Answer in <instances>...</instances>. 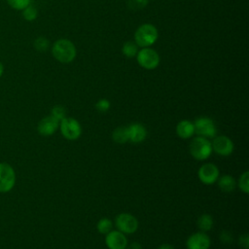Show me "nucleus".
<instances>
[{
    "label": "nucleus",
    "mask_w": 249,
    "mask_h": 249,
    "mask_svg": "<svg viewBox=\"0 0 249 249\" xmlns=\"http://www.w3.org/2000/svg\"><path fill=\"white\" fill-rule=\"evenodd\" d=\"M158 37L159 33L155 25L151 23H143L134 33V42L140 48H147L155 44Z\"/></svg>",
    "instance_id": "nucleus-2"
},
{
    "label": "nucleus",
    "mask_w": 249,
    "mask_h": 249,
    "mask_svg": "<svg viewBox=\"0 0 249 249\" xmlns=\"http://www.w3.org/2000/svg\"><path fill=\"white\" fill-rule=\"evenodd\" d=\"M49 40L46 38V37H43V36H40L38 37L37 39H35L34 41V48L39 51V52H45L48 50L49 48Z\"/></svg>",
    "instance_id": "nucleus-24"
},
{
    "label": "nucleus",
    "mask_w": 249,
    "mask_h": 249,
    "mask_svg": "<svg viewBox=\"0 0 249 249\" xmlns=\"http://www.w3.org/2000/svg\"><path fill=\"white\" fill-rule=\"evenodd\" d=\"M105 243L109 249H125L127 246V239L120 231H111L106 234Z\"/></svg>",
    "instance_id": "nucleus-11"
},
{
    "label": "nucleus",
    "mask_w": 249,
    "mask_h": 249,
    "mask_svg": "<svg viewBox=\"0 0 249 249\" xmlns=\"http://www.w3.org/2000/svg\"><path fill=\"white\" fill-rule=\"evenodd\" d=\"M220 238L221 240L224 242V243H230L231 240H232V237H231V234L230 231H223L221 235H220Z\"/></svg>",
    "instance_id": "nucleus-28"
},
{
    "label": "nucleus",
    "mask_w": 249,
    "mask_h": 249,
    "mask_svg": "<svg viewBox=\"0 0 249 249\" xmlns=\"http://www.w3.org/2000/svg\"><path fill=\"white\" fill-rule=\"evenodd\" d=\"M112 138L116 143L124 144L128 141V132L127 126H120L117 127L112 134Z\"/></svg>",
    "instance_id": "nucleus-17"
},
{
    "label": "nucleus",
    "mask_w": 249,
    "mask_h": 249,
    "mask_svg": "<svg viewBox=\"0 0 249 249\" xmlns=\"http://www.w3.org/2000/svg\"><path fill=\"white\" fill-rule=\"evenodd\" d=\"M211 146H212V151L224 157L231 155L234 148L232 141L228 136H225V135L213 137Z\"/></svg>",
    "instance_id": "nucleus-10"
},
{
    "label": "nucleus",
    "mask_w": 249,
    "mask_h": 249,
    "mask_svg": "<svg viewBox=\"0 0 249 249\" xmlns=\"http://www.w3.org/2000/svg\"><path fill=\"white\" fill-rule=\"evenodd\" d=\"M195 132L199 136L205 138H213L216 136V125L215 123L207 117H200L194 123Z\"/></svg>",
    "instance_id": "nucleus-7"
},
{
    "label": "nucleus",
    "mask_w": 249,
    "mask_h": 249,
    "mask_svg": "<svg viewBox=\"0 0 249 249\" xmlns=\"http://www.w3.org/2000/svg\"><path fill=\"white\" fill-rule=\"evenodd\" d=\"M197 227L200 231H208L213 227V218L209 214H202L197 219Z\"/></svg>",
    "instance_id": "nucleus-18"
},
{
    "label": "nucleus",
    "mask_w": 249,
    "mask_h": 249,
    "mask_svg": "<svg viewBox=\"0 0 249 249\" xmlns=\"http://www.w3.org/2000/svg\"><path fill=\"white\" fill-rule=\"evenodd\" d=\"M128 249H142L141 248V246H140V244L139 243H137V242H133V243H131L130 244V246H129V248Z\"/></svg>",
    "instance_id": "nucleus-30"
},
{
    "label": "nucleus",
    "mask_w": 249,
    "mask_h": 249,
    "mask_svg": "<svg viewBox=\"0 0 249 249\" xmlns=\"http://www.w3.org/2000/svg\"><path fill=\"white\" fill-rule=\"evenodd\" d=\"M116 226L123 233H133L138 228V221L129 213H121L116 218Z\"/></svg>",
    "instance_id": "nucleus-8"
},
{
    "label": "nucleus",
    "mask_w": 249,
    "mask_h": 249,
    "mask_svg": "<svg viewBox=\"0 0 249 249\" xmlns=\"http://www.w3.org/2000/svg\"><path fill=\"white\" fill-rule=\"evenodd\" d=\"M138 46L135 42H132V41H127L125 42L124 45H123V48H122V53L124 56L126 57H134L136 56L137 53H138Z\"/></svg>",
    "instance_id": "nucleus-19"
},
{
    "label": "nucleus",
    "mask_w": 249,
    "mask_h": 249,
    "mask_svg": "<svg viewBox=\"0 0 249 249\" xmlns=\"http://www.w3.org/2000/svg\"><path fill=\"white\" fill-rule=\"evenodd\" d=\"M51 116H53V118H55L57 121H61L66 117V110L63 106L61 105H56L54 107H53L52 111H51Z\"/></svg>",
    "instance_id": "nucleus-25"
},
{
    "label": "nucleus",
    "mask_w": 249,
    "mask_h": 249,
    "mask_svg": "<svg viewBox=\"0 0 249 249\" xmlns=\"http://www.w3.org/2000/svg\"><path fill=\"white\" fill-rule=\"evenodd\" d=\"M195 133V126L194 123L188 121V120H183L179 122L176 125V134L182 138V139H188L192 137Z\"/></svg>",
    "instance_id": "nucleus-15"
},
{
    "label": "nucleus",
    "mask_w": 249,
    "mask_h": 249,
    "mask_svg": "<svg viewBox=\"0 0 249 249\" xmlns=\"http://www.w3.org/2000/svg\"><path fill=\"white\" fill-rule=\"evenodd\" d=\"M97 230L100 233L107 234L109 231H111L113 230V224H112L111 220L108 218L100 219L97 223Z\"/></svg>",
    "instance_id": "nucleus-20"
},
{
    "label": "nucleus",
    "mask_w": 249,
    "mask_h": 249,
    "mask_svg": "<svg viewBox=\"0 0 249 249\" xmlns=\"http://www.w3.org/2000/svg\"><path fill=\"white\" fill-rule=\"evenodd\" d=\"M238 187L239 189L244 193L248 194L249 193V172L245 171L241 174L238 180Z\"/></svg>",
    "instance_id": "nucleus-23"
},
{
    "label": "nucleus",
    "mask_w": 249,
    "mask_h": 249,
    "mask_svg": "<svg viewBox=\"0 0 249 249\" xmlns=\"http://www.w3.org/2000/svg\"><path fill=\"white\" fill-rule=\"evenodd\" d=\"M127 132H128V141L132 143L142 142L147 135L146 128L141 124H132L128 125Z\"/></svg>",
    "instance_id": "nucleus-14"
},
{
    "label": "nucleus",
    "mask_w": 249,
    "mask_h": 249,
    "mask_svg": "<svg viewBox=\"0 0 249 249\" xmlns=\"http://www.w3.org/2000/svg\"><path fill=\"white\" fill-rule=\"evenodd\" d=\"M147 5H148V0H127V7L133 11L142 10Z\"/></svg>",
    "instance_id": "nucleus-26"
},
{
    "label": "nucleus",
    "mask_w": 249,
    "mask_h": 249,
    "mask_svg": "<svg viewBox=\"0 0 249 249\" xmlns=\"http://www.w3.org/2000/svg\"><path fill=\"white\" fill-rule=\"evenodd\" d=\"M21 13H22V18L27 21H33L34 19H36V18L38 16L37 9L35 7H33L31 4L28 5L26 8H24L21 11Z\"/></svg>",
    "instance_id": "nucleus-21"
},
{
    "label": "nucleus",
    "mask_w": 249,
    "mask_h": 249,
    "mask_svg": "<svg viewBox=\"0 0 249 249\" xmlns=\"http://www.w3.org/2000/svg\"><path fill=\"white\" fill-rule=\"evenodd\" d=\"M53 56L61 63H70L72 62L77 54L75 45L68 39H58L56 40L52 47Z\"/></svg>",
    "instance_id": "nucleus-1"
},
{
    "label": "nucleus",
    "mask_w": 249,
    "mask_h": 249,
    "mask_svg": "<svg viewBox=\"0 0 249 249\" xmlns=\"http://www.w3.org/2000/svg\"><path fill=\"white\" fill-rule=\"evenodd\" d=\"M136 59L138 64L147 70H153L160 64L159 53L149 47L141 48L136 54Z\"/></svg>",
    "instance_id": "nucleus-4"
},
{
    "label": "nucleus",
    "mask_w": 249,
    "mask_h": 249,
    "mask_svg": "<svg viewBox=\"0 0 249 249\" xmlns=\"http://www.w3.org/2000/svg\"><path fill=\"white\" fill-rule=\"evenodd\" d=\"M211 142L208 138L197 136L193 139L190 144V153L197 160H204L212 154Z\"/></svg>",
    "instance_id": "nucleus-3"
},
{
    "label": "nucleus",
    "mask_w": 249,
    "mask_h": 249,
    "mask_svg": "<svg viewBox=\"0 0 249 249\" xmlns=\"http://www.w3.org/2000/svg\"><path fill=\"white\" fill-rule=\"evenodd\" d=\"M188 249H209L210 247V238L203 232L198 231L193 233L187 240Z\"/></svg>",
    "instance_id": "nucleus-12"
},
{
    "label": "nucleus",
    "mask_w": 249,
    "mask_h": 249,
    "mask_svg": "<svg viewBox=\"0 0 249 249\" xmlns=\"http://www.w3.org/2000/svg\"><path fill=\"white\" fill-rule=\"evenodd\" d=\"M218 185L223 192L231 193L234 190L236 182L232 176L227 174L218 178Z\"/></svg>",
    "instance_id": "nucleus-16"
},
{
    "label": "nucleus",
    "mask_w": 249,
    "mask_h": 249,
    "mask_svg": "<svg viewBox=\"0 0 249 249\" xmlns=\"http://www.w3.org/2000/svg\"><path fill=\"white\" fill-rule=\"evenodd\" d=\"M59 127V121H57L53 116H48L43 118L37 126L38 132L43 136H50L53 134Z\"/></svg>",
    "instance_id": "nucleus-13"
},
{
    "label": "nucleus",
    "mask_w": 249,
    "mask_h": 249,
    "mask_svg": "<svg viewBox=\"0 0 249 249\" xmlns=\"http://www.w3.org/2000/svg\"><path fill=\"white\" fill-rule=\"evenodd\" d=\"M197 176H198V179L203 184L212 185L218 180L220 176V171L215 164L204 163L199 167L197 171Z\"/></svg>",
    "instance_id": "nucleus-9"
},
{
    "label": "nucleus",
    "mask_w": 249,
    "mask_h": 249,
    "mask_svg": "<svg viewBox=\"0 0 249 249\" xmlns=\"http://www.w3.org/2000/svg\"><path fill=\"white\" fill-rule=\"evenodd\" d=\"M159 249H174L170 244H166V243H164V244H161L160 247H159Z\"/></svg>",
    "instance_id": "nucleus-31"
},
{
    "label": "nucleus",
    "mask_w": 249,
    "mask_h": 249,
    "mask_svg": "<svg viewBox=\"0 0 249 249\" xmlns=\"http://www.w3.org/2000/svg\"><path fill=\"white\" fill-rule=\"evenodd\" d=\"M62 136L68 140H76L82 133L80 123L74 118H64L59 122V127Z\"/></svg>",
    "instance_id": "nucleus-5"
},
{
    "label": "nucleus",
    "mask_w": 249,
    "mask_h": 249,
    "mask_svg": "<svg viewBox=\"0 0 249 249\" xmlns=\"http://www.w3.org/2000/svg\"><path fill=\"white\" fill-rule=\"evenodd\" d=\"M3 73H4V65H3V63H2L1 60H0V78L2 77Z\"/></svg>",
    "instance_id": "nucleus-32"
},
{
    "label": "nucleus",
    "mask_w": 249,
    "mask_h": 249,
    "mask_svg": "<svg viewBox=\"0 0 249 249\" xmlns=\"http://www.w3.org/2000/svg\"><path fill=\"white\" fill-rule=\"evenodd\" d=\"M110 101L108 99H105V98H102V99H99L96 104H95V108L98 112H101V113H104V112H107L109 109H110Z\"/></svg>",
    "instance_id": "nucleus-27"
},
{
    "label": "nucleus",
    "mask_w": 249,
    "mask_h": 249,
    "mask_svg": "<svg viewBox=\"0 0 249 249\" xmlns=\"http://www.w3.org/2000/svg\"><path fill=\"white\" fill-rule=\"evenodd\" d=\"M239 245L241 247L245 248V249H247L249 247V237H248L247 233L240 235V237H239Z\"/></svg>",
    "instance_id": "nucleus-29"
},
{
    "label": "nucleus",
    "mask_w": 249,
    "mask_h": 249,
    "mask_svg": "<svg viewBox=\"0 0 249 249\" xmlns=\"http://www.w3.org/2000/svg\"><path fill=\"white\" fill-rule=\"evenodd\" d=\"M16 184V172L7 162H0V193L10 192Z\"/></svg>",
    "instance_id": "nucleus-6"
},
{
    "label": "nucleus",
    "mask_w": 249,
    "mask_h": 249,
    "mask_svg": "<svg viewBox=\"0 0 249 249\" xmlns=\"http://www.w3.org/2000/svg\"><path fill=\"white\" fill-rule=\"evenodd\" d=\"M8 5L17 11H22L28 5H30L31 0H7Z\"/></svg>",
    "instance_id": "nucleus-22"
}]
</instances>
